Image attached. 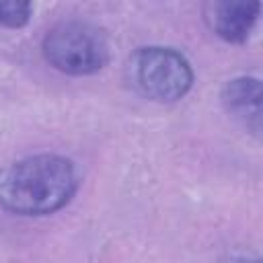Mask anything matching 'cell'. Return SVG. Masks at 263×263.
<instances>
[{"mask_svg": "<svg viewBox=\"0 0 263 263\" xmlns=\"http://www.w3.org/2000/svg\"><path fill=\"white\" fill-rule=\"evenodd\" d=\"M78 189L74 164L58 154H37L0 171V205L18 216L62 210Z\"/></svg>", "mask_w": 263, "mask_h": 263, "instance_id": "obj_1", "label": "cell"}, {"mask_svg": "<svg viewBox=\"0 0 263 263\" xmlns=\"http://www.w3.org/2000/svg\"><path fill=\"white\" fill-rule=\"evenodd\" d=\"M132 86L146 99L175 103L183 99L193 84V70L183 53L173 47H140L127 62Z\"/></svg>", "mask_w": 263, "mask_h": 263, "instance_id": "obj_2", "label": "cell"}, {"mask_svg": "<svg viewBox=\"0 0 263 263\" xmlns=\"http://www.w3.org/2000/svg\"><path fill=\"white\" fill-rule=\"evenodd\" d=\"M43 55L60 72L72 76L95 74L109 60V43L103 31L90 23L64 21L43 37Z\"/></svg>", "mask_w": 263, "mask_h": 263, "instance_id": "obj_3", "label": "cell"}, {"mask_svg": "<svg viewBox=\"0 0 263 263\" xmlns=\"http://www.w3.org/2000/svg\"><path fill=\"white\" fill-rule=\"evenodd\" d=\"M259 2H238V0H222L212 2L208 6V23L212 31L228 41V43H242L247 41L257 16H259Z\"/></svg>", "mask_w": 263, "mask_h": 263, "instance_id": "obj_4", "label": "cell"}, {"mask_svg": "<svg viewBox=\"0 0 263 263\" xmlns=\"http://www.w3.org/2000/svg\"><path fill=\"white\" fill-rule=\"evenodd\" d=\"M222 101L234 117L245 121L247 125L259 129V119H261V88L257 78L240 76L230 80L224 86Z\"/></svg>", "mask_w": 263, "mask_h": 263, "instance_id": "obj_5", "label": "cell"}, {"mask_svg": "<svg viewBox=\"0 0 263 263\" xmlns=\"http://www.w3.org/2000/svg\"><path fill=\"white\" fill-rule=\"evenodd\" d=\"M31 16V4L29 2H16V0H8V2H0V25L16 29L23 27Z\"/></svg>", "mask_w": 263, "mask_h": 263, "instance_id": "obj_6", "label": "cell"}]
</instances>
